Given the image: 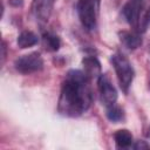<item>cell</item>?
I'll return each instance as SVG.
<instances>
[{"mask_svg": "<svg viewBox=\"0 0 150 150\" xmlns=\"http://www.w3.org/2000/svg\"><path fill=\"white\" fill-rule=\"evenodd\" d=\"M93 103L90 79L84 71L71 69L67 73L57 102V111L66 117H79Z\"/></svg>", "mask_w": 150, "mask_h": 150, "instance_id": "1", "label": "cell"}, {"mask_svg": "<svg viewBox=\"0 0 150 150\" xmlns=\"http://www.w3.org/2000/svg\"><path fill=\"white\" fill-rule=\"evenodd\" d=\"M111 63L117 76L120 88L124 94H128L135 77V69L131 62L123 53L117 52L111 55Z\"/></svg>", "mask_w": 150, "mask_h": 150, "instance_id": "2", "label": "cell"}, {"mask_svg": "<svg viewBox=\"0 0 150 150\" xmlns=\"http://www.w3.org/2000/svg\"><path fill=\"white\" fill-rule=\"evenodd\" d=\"M101 0H77L79 19L86 30H94L97 26Z\"/></svg>", "mask_w": 150, "mask_h": 150, "instance_id": "3", "label": "cell"}, {"mask_svg": "<svg viewBox=\"0 0 150 150\" xmlns=\"http://www.w3.org/2000/svg\"><path fill=\"white\" fill-rule=\"evenodd\" d=\"M14 68L21 74H32L43 68V59L39 52L22 55L14 61Z\"/></svg>", "mask_w": 150, "mask_h": 150, "instance_id": "4", "label": "cell"}, {"mask_svg": "<svg viewBox=\"0 0 150 150\" xmlns=\"http://www.w3.org/2000/svg\"><path fill=\"white\" fill-rule=\"evenodd\" d=\"M97 88L100 93V100L102 104L107 108L116 103L117 101V90L112 84L110 77L107 74H101L97 79Z\"/></svg>", "mask_w": 150, "mask_h": 150, "instance_id": "5", "label": "cell"}, {"mask_svg": "<svg viewBox=\"0 0 150 150\" xmlns=\"http://www.w3.org/2000/svg\"><path fill=\"white\" fill-rule=\"evenodd\" d=\"M143 1L142 0H129L122 8V15L125 19V21L137 29L139 18H141V9H142Z\"/></svg>", "mask_w": 150, "mask_h": 150, "instance_id": "6", "label": "cell"}, {"mask_svg": "<svg viewBox=\"0 0 150 150\" xmlns=\"http://www.w3.org/2000/svg\"><path fill=\"white\" fill-rule=\"evenodd\" d=\"M54 7V0H34L33 1V13L39 21L46 22L52 15Z\"/></svg>", "mask_w": 150, "mask_h": 150, "instance_id": "7", "label": "cell"}, {"mask_svg": "<svg viewBox=\"0 0 150 150\" xmlns=\"http://www.w3.org/2000/svg\"><path fill=\"white\" fill-rule=\"evenodd\" d=\"M118 36H120L122 45L130 50H135L142 45V36H141L139 32L122 30L118 33Z\"/></svg>", "mask_w": 150, "mask_h": 150, "instance_id": "8", "label": "cell"}, {"mask_svg": "<svg viewBox=\"0 0 150 150\" xmlns=\"http://www.w3.org/2000/svg\"><path fill=\"white\" fill-rule=\"evenodd\" d=\"M82 66H83V71L90 80L94 77L98 79V76L101 75V63L96 56L93 55L84 56L82 59Z\"/></svg>", "mask_w": 150, "mask_h": 150, "instance_id": "9", "label": "cell"}, {"mask_svg": "<svg viewBox=\"0 0 150 150\" xmlns=\"http://www.w3.org/2000/svg\"><path fill=\"white\" fill-rule=\"evenodd\" d=\"M114 139H115L116 146L121 148V149H125V148L132 146V143H134L132 135H131V132L128 129H120V130H117L114 134Z\"/></svg>", "mask_w": 150, "mask_h": 150, "instance_id": "10", "label": "cell"}, {"mask_svg": "<svg viewBox=\"0 0 150 150\" xmlns=\"http://www.w3.org/2000/svg\"><path fill=\"white\" fill-rule=\"evenodd\" d=\"M39 41V38L35 33L30 32V30H23L19 34L16 43L19 46V48L21 49H26V48H30L33 46H35Z\"/></svg>", "mask_w": 150, "mask_h": 150, "instance_id": "11", "label": "cell"}, {"mask_svg": "<svg viewBox=\"0 0 150 150\" xmlns=\"http://www.w3.org/2000/svg\"><path fill=\"white\" fill-rule=\"evenodd\" d=\"M42 41H43V46L49 52H56L59 50L60 46H61V40L57 35L50 33V32H45L42 35Z\"/></svg>", "mask_w": 150, "mask_h": 150, "instance_id": "12", "label": "cell"}, {"mask_svg": "<svg viewBox=\"0 0 150 150\" xmlns=\"http://www.w3.org/2000/svg\"><path fill=\"white\" fill-rule=\"evenodd\" d=\"M105 115H107V118L114 123H118L124 120V110L116 103L110 107H107Z\"/></svg>", "mask_w": 150, "mask_h": 150, "instance_id": "13", "label": "cell"}, {"mask_svg": "<svg viewBox=\"0 0 150 150\" xmlns=\"http://www.w3.org/2000/svg\"><path fill=\"white\" fill-rule=\"evenodd\" d=\"M149 27H150V7H149V8L144 12V14L139 18V22H138L137 32H139V33H144Z\"/></svg>", "mask_w": 150, "mask_h": 150, "instance_id": "14", "label": "cell"}, {"mask_svg": "<svg viewBox=\"0 0 150 150\" xmlns=\"http://www.w3.org/2000/svg\"><path fill=\"white\" fill-rule=\"evenodd\" d=\"M132 148L134 149H137V150H142V149H150V145L145 142V141H136L135 144H132Z\"/></svg>", "mask_w": 150, "mask_h": 150, "instance_id": "15", "label": "cell"}, {"mask_svg": "<svg viewBox=\"0 0 150 150\" xmlns=\"http://www.w3.org/2000/svg\"><path fill=\"white\" fill-rule=\"evenodd\" d=\"M9 4L13 6H22V0H9Z\"/></svg>", "mask_w": 150, "mask_h": 150, "instance_id": "16", "label": "cell"}, {"mask_svg": "<svg viewBox=\"0 0 150 150\" xmlns=\"http://www.w3.org/2000/svg\"><path fill=\"white\" fill-rule=\"evenodd\" d=\"M1 49H2V53H1V57H2V63H4V61H5V57H6V45H5V42H2V47H1Z\"/></svg>", "mask_w": 150, "mask_h": 150, "instance_id": "17", "label": "cell"}, {"mask_svg": "<svg viewBox=\"0 0 150 150\" xmlns=\"http://www.w3.org/2000/svg\"><path fill=\"white\" fill-rule=\"evenodd\" d=\"M142 1H143V0H142Z\"/></svg>", "mask_w": 150, "mask_h": 150, "instance_id": "18", "label": "cell"}]
</instances>
